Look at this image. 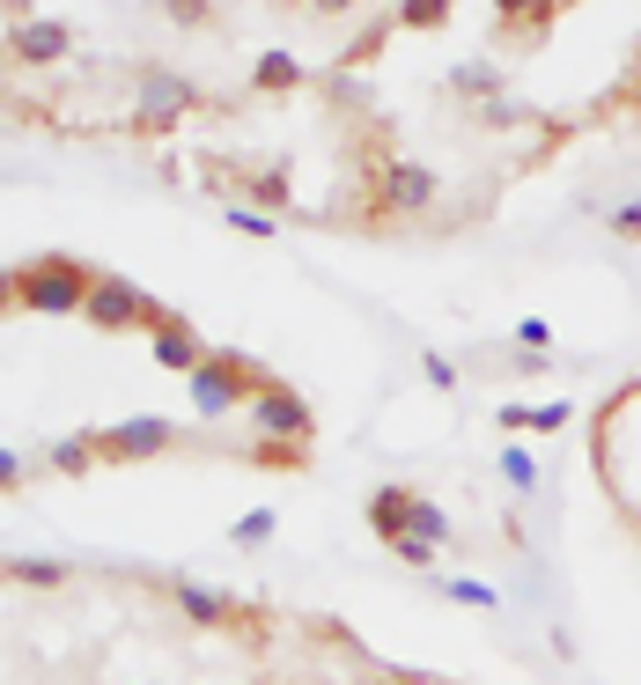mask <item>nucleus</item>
Segmentation results:
<instances>
[{"mask_svg":"<svg viewBox=\"0 0 641 685\" xmlns=\"http://www.w3.org/2000/svg\"><path fill=\"white\" fill-rule=\"evenodd\" d=\"M612 229H619V236H641V207H619V214H612Z\"/></svg>","mask_w":641,"mask_h":685,"instance_id":"nucleus-1","label":"nucleus"}]
</instances>
